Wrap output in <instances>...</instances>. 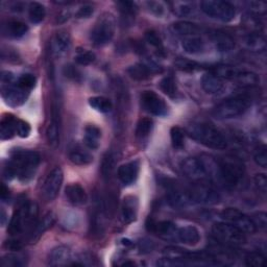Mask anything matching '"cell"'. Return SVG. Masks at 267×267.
<instances>
[{
    "mask_svg": "<svg viewBox=\"0 0 267 267\" xmlns=\"http://www.w3.org/2000/svg\"><path fill=\"white\" fill-rule=\"evenodd\" d=\"M39 207L35 202H26L20 205L15 211L8 228L11 236L23 234L30 229H34L37 224Z\"/></svg>",
    "mask_w": 267,
    "mask_h": 267,
    "instance_id": "cell-1",
    "label": "cell"
},
{
    "mask_svg": "<svg viewBox=\"0 0 267 267\" xmlns=\"http://www.w3.org/2000/svg\"><path fill=\"white\" fill-rule=\"evenodd\" d=\"M40 154L34 150H17L12 157L19 180L23 183L30 182L36 174L40 164Z\"/></svg>",
    "mask_w": 267,
    "mask_h": 267,
    "instance_id": "cell-2",
    "label": "cell"
},
{
    "mask_svg": "<svg viewBox=\"0 0 267 267\" xmlns=\"http://www.w3.org/2000/svg\"><path fill=\"white\" fill-rule=\"evenodd\" d=\"M190 136L209 148L213 149H225L228 146L227 139L214 126L206 123L192 125L189 129Z\"/></svg>",
    "mask_w": 267,
    "mask_h": 267,
    "instance_id": "cell-3",
    "label": "cell"
},
{
    "mask_svg": "<svg viewBox=\"0 0 267 267\" xmlns=\"http://www.w3.org/2000/svg\"><path fill=\"white\" fill-rule=\"evenodd\" d=\"M217 171L225 185L234 187L242 180L246 168L240 159L228 155L217 162Z\"/></svg>",
    "mask_w": 267,
    "mask_h": 267,
    "instance_id": "cell-4",
    "label": "cell"
},
{
    "mask_svg": "<svg viewBox=\"0 0 267 267\" xmlns=\"http://www.w3.org/2000/svg\"><path fill=\"white\" fill-rule=\"evenodd\" d=\"M116 30V20L113 14H101L91 31V41L96 46H103L113 39Z\"/></svg>",
    "mask_w": 267,
    "mask_h": 267,
    "instance_id": "cell-5",
    "label": "cell"
},
{
    "mask_svg": "<svg viewBox=\"0 0 267 267\" xmlns=\"http://www.w3.org/2000/svg\"><path fill=\"white\" fill-rule=\"evenodd\" d=\"M252 104V99L246 95L228 98L220 102L214 111V114L220 119H230L244 114Z\"/></svg>",
    "mask_w": 267,
    "mask_h": 267,
    "instance_id": "cell-6",
    "label": "cell"
},
{
    "mask_svg": "<svg viewBox=\"0 0 267 267\" xmlns=\"http://www.w3.org/2000/svg\"><path fill=\"white\" fill-rule=\"evenodd\" d=\"M214 238L221 244L239 247L247 242L246 233H243L229 222H217L212 227Z\"/></svg>",
    "mask_w": 267,
    "mask_h": 267,
    "instance_id": "cell-7",
    "label": "cell"
},
{
    "mask_svg": "<svg viewBox=\"0 0 267 267\" xmlns=\"http://www.w3.org/2000/svg\"><path fill=\"white\" fill-rule=\"evenodd\" d=\"M200 9L212 19L220 20L222 22H230L236 16L235 7L227 2L220 0H206L200 3Z\"/></svg>",
    "mask_w": 267,
    "mask_h": 267,
    "instance_id": "cell-8",
    "label": "cell"
},
{
    "mask_svg": "<svg viewBox=\"0 0 267 267\" xmlns=\"http://www.w3.org/2000/svg\"><path fill=\"white\" fill-rule=\"evenodd\" d=\"M181 169L189 179L194 181H203L211 175L214 167L208 160L192 157L187 158L182 162Z\"/></svg>",
    "mask_w": 267,
    "mask_h": 267,
    "instance_id": "cell-9",
    "label": "cell"
},
{
    "mask_svg": "<svg viewBox=\"0 0 267 267\" xmlns=\"http://www.w3.org/2000/svg\"><path fill=\"white\" fill-rule=\"evenodd\" d=\"M220 216L226 222H229V224L233 225L243 233L254 234L257 231V228L252 218L242 213L238 209L228 208L221 212Z\"/></svg>",
    "mask_w": 267,
    "mask_h": 267,
    "instance_id": "cell-10",
    "label": "cell"
},
{
    "mask_svg": "<svg viewBox=\"0 0 267 267\" xmlns=\"http://www.w3.org/2000/svg\"><path fill=\"white\" fill-rule=\"evenodd\" d=\"M190 204H202V205H214L219 202V194L212 187L198 184L187 190Z\"/></svg>",
    "mask_w": 267,
    "mask_h": 267,
    "instance_id": "cell-11",
    "label": "cell"
},
{
    "mask_svg": "<svg viewBox=\"0 0 267 267\" xmlns=\"http://www.w3.org/2000/svg\"><path fill=\"white\" fill-rule=\"evenodd\" d=\"M64 180V173L60 167H55L47 175L44 183L42 194L46 202H52L58 196Z\"/></svg>",
    "mask_w": 267,
    "mask_h": 267,
    "instance_id": "cell-12",
    "label": "cell"
},
{
    "mask_svg": "<svg viewBox=\"0 0 267 267\" xmlns=\"http://www.w3.org/2000/svg\"><path fill=\"white\" fill-rule=\"evenodd\" d=\"M141 104L148 113L155 116H165L168 113L166 102L153 91H144L141 94Z\"/></svg>",
    "mask_w": 267,
    "mask_h": 267,
    "instance_id": "cell-13",
    "label": "cell"
},
{
    "mask_svg": "<svg viewBox=\"0 0 267 267\" xmlns=\"http://www.w3.org/2000/svg\"><path fill=\"white\" fill-rule=\"evenodd\" d=\"M29 91L23 90L17 85V82L9 85H2V94L6 103L11 106H18L23 104L28 97Z\"/></svg>",
    "mask_w": 267,
    "mask_h": 267,
    "instance_id": "cell-14",
    "label": "cell"
},
{
    "mask_svg": "<svg viewBox=\"0 0 267 267\" xmlns=\"http://www.w3.org/2000/svg\"><path fill=\"white\" fill-rule=\"evenodd\" d=\"M56 214L54 212H47L45 215L43 216V218L38 221L36 226L34 227V229L31 231V234H30V243L34 244V243H37L40 238L44 235V233H45L46 231H48L56 222Z\"/></svg>",
    "mask_w": 267,
    "mask_h": 267,
    "instance_id": "cell-15",
    "label": "cell"
},
{
    "mask_svg": "<svg viewBox=\"0 0 267 267\" xmlns=\"http://www.w3.org/2000/svg\"><path fill=\"white\" fill-rule=\"evenodd\" d=\"M46 137L51 147L56 148L59 146L60 137H61V121H60V112L57 106H54L52 109L51 120L46 129Z\"/></svg>",
    "mask_w": 267,
    "mask_h": 267,
    "instance_id": "cell-16",
    "label": "cell"
},
{
    "mask_svg": "<svg viewBox=\"0 0 267 267\" xmlns=\"http://www.w3.org/2000/svg\"><path fill=\"white\" fill-rule=\"evenodd\" d=\"M147 230L149 232H152L154 234L159 235L162 238L165 239H171L173 237H176L177 229L174 224L171 221H160L155 222L153 220H149L147 222Z\"/></svg>",
    "mask_w": 267,
    "mask_h": 267,
    "instance_id": "cell-17",
    "label": "cell"
},
{
    "mask_svg": "<svg viewBox=\"0 0 267 267\" xmlns=\"http://www.w3.org/2000/svg\"><path fill=\"white\" fill-rule=\"evenodd\" d=\"M139 208V200L136 196L127 195L122 202L121 216L125 224H131L137 219Z\"/></svg>",
    "mask_w": 267,
    "mask_h": 267,
    "instance_id": "cell-18",
    "label": "cell"
},
{
    "mask_svg": "<svg viewBox=\"0 0 267 267\" xmlns=\"http://www.w3.org/2000/svg\"><path fill=\"white\" fill-rule=\"evenodd\" d=\"M118 177L122 184L131 185L136 182L139 174V162L132 161L122 164L118 168Z\"/></svg>",
    "mask_w": 267,
    "mask_h": 267,
    "instance_id": "cell-19",
    "label": "cell"
},
{
    "mask_svg": "<svg viewBox=\"0 0 267 267\" xmlns=\"http://www.w3.org/2000/svg\"><path fill=\"white\" fill-rule=\"evenodd\" d=\"M200 84H202V87L205 92L211 95H216L221 93L225 90V87H226L224 79L216 76L212 72L205 74L202 77V79H200Z\"/></svg>",
    "mask_w": 267,
    "mask_h": 267,
    "instance_id": "cell-20",
    "label": "cell"
},
{
    "mask_svg": "<svg viewBox=\"0 0 267 267\" xmlns=\"http://www.w3.org/2000/svg\"><path fill=\"white\" fill-rule=\"evenodd\" d=\"M176 239L186 244V246L194 247L200 241V233L198 229L193 226L183 227L181 229H177Z\"/></svg>",
    "mask_w": 267,
    "mask_h": 267,
    "instance_id": "cell-21",
    "label": "cell"
},
{
    "mask_svg": "<svg viewBox=\"0 0 267 267\" xmlns=\"http://www.w3.org/2000/svg\"><path fill=\"white\" fill-rule=\"evenodd\" d=\"M71 260V251L67 247L55 248L48 256V264L50 266L69 265Z\"/></svg>",
    "mask_w": 267,
    "mask_h": 267,
    "instance_id": "cell-22",
    "label": "cell"
},
{
    "mask_svg": "<svg viewBox=\"0 0 267 267\" xmlns=\"http://www.w3.org/2000/svg\"><path fill=\"white\" fill-rule=\"evenodd\" d=\"M65 194L69 203L74 206L85 205L88 200V195L85 189L79 184H70L66 187Z\"/></svg>",
    "mask_w": 267,
    "mask_h": 267,
    "instance_id": "cell-23",
    "label": "cell"
},
{
    "mask_svg": "<svg viewBox=\"0 0 267 267\" xmlns=\"http://www.w3.org/2000/svg\"><path fill=\"white\" fill-rule=\"evenodd\" d=\"M101 137V130L94 124H88L85 127V144L91 149H96L99 146V139Z\"/></svg>",
    "mask_w": 267,
    "mask_h": 267,
    "instance_id": "cell-24",
    "label": "cell"
},
{
    "mask_svg": "<svg viewBox=\"0 0 267 267\" xmlns=\"http://www.w3.org/2000/svg\"><path fill=\"white\" fill-rule=\"evenodd\" d=\"M29 32V26L22 21L12 20L4 26V33L11 38H21Z\"/></svg>",
    "mask_w": 267,
    "mask_h": 267,
    "instance_id": "cell-25",
    "label": "cell"
},
{
    "mask_svg": "<svg viewBox=\"0 0 267 267\" xmlns=\"http://www.w3.org/2000/svg\"><path fill=\"white\" fill-rule=\"evenodd\" d=\"M52 45H54V50L57 55H63L66 51H68L71 45L70 35L65 31H60L59 33H57V35L54 38Z\"/></svg>",
    "mask_w": 267,
    "mask_h": 267,
    "instance_id": "cell-26",
    "label": "cell"
},
{
    "mask_svg": "<svg viewBox=\"0 0 267 267\" xmlns=\"http://www.w3.org/2000/svg\"><path fill=\"white\" fill-rule=\"evenodd\" d=\"M17 119L15 116L11 114H7L3 117L2 123V131H0V135H2V140H9L14 137L16 134V122Z\"/></svg>",
    "mask_w": 267,
    "mask_h": 267,
    "instance_id": "cell-27",
    "label": "cell"
},
{
    "mask_svg": "<svg viewBox=\"0 0 267 267\" xmlns=\"http://www.w3.org/2000/svg\"><path fill=\"white\" fill-rule=\"evenodd\" d=\"M129 76L136 81H145L149 78L152 74V67H149L145 64H135L130 66L127 69Z\"/></svg>",
    "mask_w": 267,
    "mask_h": 267,
    "instance_id": "cell-28",
    "label": "cell"
},
{
    "mask_svg": "<svg viewBox=\"0 0 267 267\" xmlns=\"http://www.w3.org/2000/svg\"><path fill=\"white\" fill-rule=\"evenodd\" d=\"M182 47L189 55H196L205 49L204 41L198 37H188L182 42Z\"/></svg>",
    "mask_w": 267,
    "mask_h": 267,
    "instance_id": "cell-29",
    "label": "cell"
},
{
    "mask_svg": "<svg viewBox=\"0 0 267 267\" xmlns=\"http://www.w3.org/2000/svg\"><path fill=\"white\" fill-rule=\"evenodd\" d=\"M234 82L237 83L240 87L252 88L257 86L260 83L259 76L251 71H239L234 78Z\"/></svg>",
    "mask_w": 267,
    "mask_h": 267,
    "instance_id": "cell-30",
    "label": "cell"
},
{
    "mask_svg": "<svg viewBox=\"0 0 267 267\" xmlns=\"http://www.w3.org/2000/svg\"><path fill=\"white\" fill-rule=\"evenodd\" d=\"M173 31L181 36L186 37H196L200 29L191 22L188 21H179L173 24Z\"/></svg>",
    "mask_w": 267,
    "mask_h": 267,
    "instance_id": "cell-31",
    "label": "cell"
},
{
    "mask_svg": "<svg viewBox=\"0 0 267 267\" xmlns=\"http://www.w3.org/2000/svg\"><path fill=\"white\" fill-rule=\"evenodd\" d=\"M69 159L73 164L78 165V166L89 165L93 161V157L91 153H89L88 151H85L79 148L72 149L69 152Z\"/></svg>",
    "mask_w": 267,
    "mask_h": 267,
    "instance_id": "cell-32",
    "label": "cell"
},
{
    "mask_svg": "<svg viewBox=\"0 0 267 267\" xmlns=\"http://www.w3.org/2000/svg\"><path fill=\"white\" fill-rule=\"evenodd\" d=\"M239 72L238 69H236L235 67L230 66V65H218L213 68L212 73L215 74L216 76L220 77L221 79H231L234 81L236 77L237 73Z\"/></svg>",
    "mask_w": 267,
    "mask_h": 267,
    "instance_id": "cell-33",
    "label": "cell"
},
{
    "mask_svg": "<svg viewBox=\"0 0 267 267\" xmlns=\"http://www.w3.org/2000/svg\"><path fill=\"white\" fill-rule=\"evenodd\" d=\"M3 267H22L26 265V257L22 254H7L2 259Z\"/></svg>",
    "mask_w": 267,
    "mask_h": 267,
    "instance_id": "cell-34",
    "label": "cell"
},
{
    "mask_svg": "<svg viewBox=\"0 0 267 267\" xmlns=\"http://www.w3.org/2000/svg\"><path fill=\"white\" fill-rule=\"evenodd\" d=\"M90 106L100 113H109L113 108L112 102L106 97L103 96H94L89 99Z\"/></svg>",
    "mask_w": 267,
    "mask_h": 267,
    "instance_id": "cell-35",
    "label": "cell"
},
{
    "mask_svg": "<svg viewBox=\"0 0 267 267\" xmlns=\"http://www.w3.org/2000/svg\"><path fill=\"white\" fill-rule=\"evenodd\" d=\"M45 8L39 3H32L29 8V16L31 21L35 24L41 23L45 18Z\"/></svg>",
    "mask_w": 267,
    "mask_h": 267,
    "instance_id": "cell-36",
    "label": "cell"
},
{
    "mask_svg": "<svg viewBox=\"0 0 267 267\" xmlns=\"http://www.w3.org/2000/svg\"><path fill=\"white\" fill-rule=\"evenodd\" d=\"M152 126H153V121L150 118L148 117L141 118L137 123L136 137L138 139H145L146 137L149 136Z\"/></svg>",
    "mask_w": 267,
    "mask_h": 267,
    "instance_id": "cell-37",
    "label": "cell"
},
{
    "mask_svg": "<svg viewBox=\"0 0 267 267\" xmlns=\"http://www.w3.org/2000/svg\"><path fill=\"white\" fill-rule=\"evenodd\" d=\"M215 44H216V48L219 51H230L235 46L234 40L229 35H226V34L216 35Z\"/></svg>",
    "mask_w": 267,
    "mask_h": 267,
    "instance_id": "cell-38",
    "label": "cell"
},
{
    "mask_svg": "<svg viewBox=\"0 0 267 267\" xmlns=\"http://www.w3.org/2000/svg\"><path fill=\"white\" fill-rule=\"evenodd\" d=\"M115 169V157L113 153H106L101 162V174L104 179H109Z\"/></svg>",
    "mask_w": 267,
    "mask_h": 267,
    "instance_id": "cell-39",
    "label": "cell"
},
{
    "mask_svg": "<svg viewBox=\"0 0 267 267\" xmlns=\"http://www.w3.org/2000/svg\"><path fill=\"white\" fill-rule=\"evenodd\" d=\"M170 138L172 146L175 149H182L184 147L185 135L184 131L180 126H173L170 129Z\"/></svg>",
    "mask_w": 267,
    "mask_h": 267,
    "instance_id": "cell-40",
    "label": "cell"
},
{
    "mask_svg": "<svg viewBox=\"0 0 267 267\" xmlns=\"http://www.w3.org/2000/svg\"><path fill=\"white\" fill-rule=\"evenodd\" d=\"M247 46L252 50H263L265 48V40L258 34H252L246 39Z\"/></svg>",
    "mask_w": 267,
    "mask_h": 267,
    "instance_id": "cell-41",
    "label": "cell"
},
{
    "mask_svg": "<svg viewBox=\"0 0 267 267\" xmlns=\"http://www.w3.org/2000/svg\"><path fill=\"white\" fill-rule=\"evenodd\" d=\"M160 89H161V91L166 94L167 96L169 97H173L176 93V85H175V82L173 79L172 76H166L164 77L160 84Z\"/></svg>",
    "mask_w": 267,
    "mask_h": 267,
    "instance_id": "cell-42",
    "label": "cell"
},
{
    "mask_svg": "<svg viewBox=\"0 0 267 267\" xmlns=\"http://www.w3.org/2000/svg\"><path fill=\"white\" fill-rule=\"evenodd\" d=\"M96 59V56L94 52L90 51V50H87V49H78L76 51V56H75V61L77 64L83 65V66H87V65H90L92 64Z\"/></svg>",
    "mask_w": 267,
    "mask_h": 267,
    "instance_id": "cell-43",
    "label": "cell"
},
{
    "mask_svg": "<svg viewBox=\"0 0 267 267\" xmlns=\"http://www.w3.org/2000/svg\"><path fill=\"white\" fill-rule=\"evenodd\" d=\"M37 84V78L35 75L31 74V73H25V74H22L18 79H17V85L23 89L25 91H31L32 89L35 88Z\"/></svg>",
    "mask_w": 267,
    "mask_h": 267,
    "instance_id": "cell-44",
    "label": "cell"
},
{
    "mask_svg": "<svg viewBox=\"0 0 267 267\" xmlns=\"http://www.w3.org/2000/svg\"><path fill=\"white\" fill-rule=\"evenodd\" d=\"M246 264L250 267H263L265 266V257L259 252H253L247 255Z\"/></svg>",
    "mask_w": 267,
    "mask_h": 267,
    "instance_id": "cell-45",
    "label": "cell"
},
{
    "mask_svg": "<svg viewBox=\"0 0 267 267\" xmlns=\"http://www.w3.org/2000/svg\"><path fill=\"white\" fill-rule=\"evenodd\" d=\"M254 160L257 165L262 168L267 167V149L264 144L259 145L254 153Z\"/></svg>",
    "mask_w": 267,
    "mask_h": 267,
    "instance_id": "cell-46",
    "label": "cell"
},
{
    "mask_svg": "<svg viewBox=\"0 0 267 267\" xmlns=\"http://www.w3.org/2000/svg\"><path fill=\"white\" fill-rule=\"evenodd\" d=\"M31 131H32V127L29 122L21 119H17L16 134L20 138H28L31 135Z\"/></svg>",
    "mask_w": 267,
    "mask_h": 267,
    "instance_id": "cell-47",
    "label": "cell"
},
{
    "mask_svg": "<svg viewBox=\"0 0 267 267\" xmlns=\"http://www.w3.org/2000/svg\"><path fill=\"white\" fill-rule=\"evenodd\" d=\"M145 40L151 46L155 47L157 49H162V40L154 31H147L145 33Z\"/></svg>",
    "mask_w": 267,
    "mask_h": 267,
    "instance_id": "cell-48",
    "label": "cell"
},
{
    "mask_svg": "<svg viewBox=\"0 0 267 267\" xmlns=\"http://www.w3.org/2000/svg\"><path fill=\"white\" fill-rule=\"evenodd\" d=\"M64 74L66 77H68L71 81L79 82L82 79V73L77 68L72 65H67L64 68Z\"/></svg>",
    "mask_w": 267,
    "mask_h": 267,
    "instance_id": "cell-49",
    "label": "cell"
},
{
    "mask_svg": "<svg viewBox=\"0 0 267 267\" xmlns=\"http://www.w3.org/2000/svg\"><path fill=\"white\" fill-rule=\"evenodd\" d=\"M174 12L180 16H187L193 11V5L190 3H175Z\"/></svg>",
    "mask_w": 267,
    "mask_h": 267,
    "instance_id": "cell-50",
    "label": "cell"
},
{
    "mask_svg": "<svg viewBox=\"0 0 267 267\" xmlns=\"http://www.w3.org/2000/svg\"><path fill=\"white\" fill-rule=\"evenodd\" d=\"M176 66L177 68L181 69V70H185V71H193L195 69H197L199 65L193 61H188V60H184V59H180L176 61Z\"/></svg>",
    "mask_w": 267,
    "mask_h": 267,
    "instance_id": "cell-51",
    "label": "cell"
},
{
    "mask_svg": "<svg viewBox=\"0 0 267 267\" xmlns=\"http://www.w3.org/2000/svg\"><path fill=\"white\" fill-rule=\"evenodd\" d=\"M254 183H255V186H256V188L259 192H261L263 194L266 193L267 179H266V175L264 173L256 174V176L254 177Z\"/></svg>",
    "mask_w": 267,
    "mask_h": 267,
    "instance_id": "cell-52",
    "label": "cell"
},
{
    "mask_svg": "<svg viewBox=\"0 0 267 267\" xmlns=\"http://www.w3.org/2000/svg\"><path fill=\"white\" fill-rule=\"evenodd\" d=\"M253 222L255 224L256 228L260 230H265L267 226V215L265 212H258L254 215V218H252Z\"/></svg>",
    "mask_w": 267,
    "mask_h": 267,
    "instance_id": "cell-53",
    "label": "cell"
},
{
    "mask_svg": "<svg viewBox=\"0 0 267 267\" xmlns=\"http://www.w3.org/2000/svg\"><path fill=\"white\" fill-rule=\"evenodd\" d=\"M94 13V8L90 5H85L78 9V11L75 13V17L77 19H87L90 18Z\"/></svg>",
    "mask_w": 267,
    "mask_h": 267,
    "instance_id": "cell-54",
    "label": "cell"
},
{
    "mask_svg": "<svg viewBox=\"0 0 267 267\" xmlns=\"http://www.w3.org/2000/svg\"><path fill=\"white\" fill-rule=\"evenodd\" d=\"M249 6L253 14L256 16H258L261 13H264L266 10V4L262 2H252L249 4Z\"/></svg>",
    "mask_w": 267,
    "mask_h": 267,
    "instance_id": "cell-55",
    "label": "cell"
},
{
    "mask_svg": "<svg viewBox=\"0 0 267 267\" xmlns=\"http://www.w3.org/2000/svg\"><path fill=\"white\" fill-rule=\"evenodd\" d=\"M118 6L120 7L121 12H123L125 15H132L136 12V7L134 3L122 2V3H118Z\"/></svg>",
    "mask_w": 267,
    "mask_h": 267,
    "instance_id": "cell-56",
    "label": "cell"
},
{
    "mask_svg": "<svg viewBox=\"0 0 267 267\" xmlns=\"http://www.w3.org/2000/svg\"><path fill=\"white\" fill-rule=\"evenodd\" d=\"M149 11L152 12L154 15L161 16L164 13V7L161 3H155V2H149L146 4Z\"/></svg>",
    "mask_w": 267,
    "mask_h": 267,
    "instance_id": "cell-57",
    "label": "cell"
},
{
    "mask_svg": "<svg viewBox=\"0 0 267 267\" xmlns=\"http://www.w3.org/2000/svg\"><path fill=\"white\" fill-rule=\"evenodd\" d=\"M6 248L10 251H19L22 248V244L19 240H11V241H7Z\"/></svg>",
    "mask_w": 267,
    "mask_h": 267,
    "instance_id": "cell-58",
    "label": "cell"
},
{
    "mask_svg": "<svg viewBox=\"0 0 267 267\" xmlns=\"http://www.w3.org/2000/svg\"><path fill=\"white\" fill-rule=\"evenodd\" d=\"M69 18H70V12H69V11H62V12L58 15L57 22H59V23H64V22L68 21Z\"/></svg>",
    "mask_w": 267,
    "mask_h": 267,
    "instance_id": "cell-59",
    "label": "cell"
},
{
    "mask_svg": "<svg viewBox=\"0 0 267 267\" xmlns=\"http://www.w3.org/2000/svg\"><path fill=\"white\" fill-rule=\"evenodd\" d=\"M0 195H2V199L4 200V202L8 200L9 197H10V191L5 185H2V191H0Z\"/></svg>",
    "mask_w": 267,
    "mask_h": 267,
    "instance_id": "cell-60",
    "label": "cell"
},
{
    "mask_svg": "<svg viewBox=\"0 0 267 267\" xmlns=\"http://www.w3.org/2000/svg\"><path fill=\"white\" fill-rule=\"evenodd\" d=\"M6 220H7V214H6L5 210L2 209V226H5Z\"/></svg>",
    "mask_w": 267,
    "mask_h": 267,
    "instance_id": "cell-61",
    "label": "cell"
}]
</instances>
